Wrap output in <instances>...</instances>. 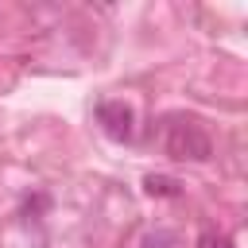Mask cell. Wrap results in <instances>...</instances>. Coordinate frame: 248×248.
I'll list each match as a JSON object with an SVG mask.
<instances>
[{
  "mask_svg": "<svg viewBox=\"0 0 248 248\" xmlns=\"http://www.w3.org/2000/svg\"><path fill=\"white\" fill-rule=\"evenodd\" d=\"M198 248H232L225 236H217V232H202V240H198Z\"/></svg>",
  "mask_w": 248,
  "mask_h": 248,
  "instance_id": "obj_5",
  "label": "cell"
},
{
  "mask_svg": "<svg viewBox=\"0 0 248 248\" xmlns=\"http://www.w3.org/2000/svg\"><path fill=\"white\" fill-rule=\"evenodd\" d=\"M143 190H147L151 198H174V194H178V182L167 178V174H147V178H143Z\"/></svg>",
  "mask_w": 248,
  "mask_h": 248,
  "instance_id": "obj_3",
  "label": "cell"
},
{
  "mask_svg": "<svg viewBox=\"0 0 248 248\" xmlns=\"http://www.w3.org/2000/svg\"><path fill=\"white\" fill-rule=\"evenodd\" d=\"M174 244H178V232H170V229L143 232V240H140V248H174Z\"/></svg>",
  "mask_w": 248,
  "mask_h": 248,
  "instance_id": "obj_4",
  "label": "cell"
},
{
  "mask_svg": "<svg viewBox=\"0 0 248 248\" xmlns=\"http://www.w3.org/2000/svg\"><path fill=\"white\" fill-rule=\"evenodd\" d=\"M97 120H101V128H105L112 140H128V136H132V108H128L124 101H105V105L97 108Z\"/></svg>",
  "mask_w": 248,
  "mask_h": 248,
  "instance_id": "obj_2",
  "label": "cell"
},
{
  "mask_svg": "<svg viewBox=\"0 0 248 248\" xmlns=\"http://www.w3.org/2000/svg\"><path fill=\"white\" fill-rule=\"evenodd\" d=\"M167 155L170 159H190V163H205L209 155H213V143H209V136L198 128V124H174L170 132H167Z\"/></svg>",
  "mask_w": 248,
  "mask_h": 248,
  "instance_id": "obj_1",
  "label": "cell"
}]
</instances>
